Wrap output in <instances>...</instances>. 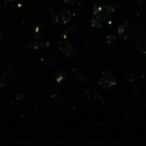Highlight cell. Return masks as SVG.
<instances>
[{
  "label": "cell",
  "mask_w": 146,
  "mask_h": 146,
  "mask_svg": "<svg viewBox=\"0 0 146 146\" xmlns=\"http://www.w3.org/2000/svg\"><path fill=\"white\" fill-rule=\"evenodd\" d=\"M30 47H32L33 49H39V48H46V47L49 46V43L46 42V41H44V42H35L33 43V44H30L29 45Z\"/></svg>",
  "instance_id": "cell-6"
},
{
  "label": "cell",
  "mask_w": 146,
  "mask_h": 146,
  "mask_svg": "<svg viewBox=\"0 0 146 146\" xmlns=\"http://www.w3.org/2000/svg\"><path fill=\"white\" fill-rule=\"evenodd\" d=\"M113 12L114 8L111 5H95L93 7V16L101 21H107L110 14Z\"/></svg>",
  "instance_id": "cell-1"
},
{
  "label": "cell",
  "mask_w": 146,
  "mask_h": 146,
  "mask_svg": "<svg viewBox=\"0 0 146 146\" xmlns=\"http://www.w3.org/2000/svg\"><path fill=\"white\" fill-rule=\"evenodd\" d=\"M135 44L138 50L141 51V52L146 53V35L145 34L139 35L137 37V39L135 40Z\"/></svg>",
  "instance_id": "cell-3"
},
{
  "label": "cell",
  "mask_w": 146,
  "mask_h": 146,
  "mask_svg": "<svg viewBox=\"0 0 146 146\" xmlns=\"http://www.w3.org/2000/svg\"><path fill=\"white\" fill-rule=\"evenodd\" d=\"M64 2L67 3V4H72L74 2V0H64Z\"/></svg>",
  "instance_id": "cell-12"
},
{
  "label": "cell",
  "mask_w": 146,
  "mask_h": 146,
  "mask_svg": "<svg viewBox=\"0 0 146 146\" xmlns=\"http://www.w3.org/2000/svg\"><path fill=\"white\" fill-rule=\"evenodd\" d=\"M72 16H73V14L70 12V11L64 10L58 15V21H60V22L63 23V24H66V23H68L69 21L71 20Z\"/></svg>",
  "instance_id": "cell-4"
},
{
  "label": "cell",
  "mask_w": 146,
  "mask_h": 146,
  "mask_svg": "<svg viewBox=\"0 0 146 146\" xmlns=\"http://www.w3.org/2000/svg\"><path fill=\"white\" fill-rule=\"evenodd\" d=\"M116 84V79L113 77L112 74L108 73H104L102 75L101 79L99 80V85L102 86L103 88H110Z\"/></svg>",
  "instance_id": "cell-2"
},
{
  "label": "cell",
  "mask_w": 146,
  "mask_h": 146,
  "mask_svg": "<svg viewBox=\"0 0 146 146\" xmlns=\"http://www.w3.org/2000/svg\"><path fill=\"white\" fill-rule=\"evenodd\" d=\"M61 51H62L63 54H64L65 56L69 57V56H71V55L74 54L75 48H74L71 44H69V43H64V44L61 46Z\"/></svg>",
  "instance_id": "cell-5"
},
{
  "label": "cell",
  "mask_w": 146,
  "mask_h": 146,
  "mask_svg": "<svg viewBox=\"0 0 146 146\" xmlns=\"http://www.w3.org/2000/svg\"><path fill=\"white\" fill-rule=\"evenodd\" d=\"M106 41H107L108 44H110V45H115L116 42H117V39H116L115 35L110 34V35H108V36H107V38H106Z\"/></svg>",
  "instance_id": "cell-8"
},
{
  "label": "cell",
  "mask_w": 146,
  "mask_h": 146,
  "mask_svg": "<svg viewBox=\"0 0 146 146\" xmlns=\"http://www.w3.org/2000/svg\"><path fill=\"white\" fill-rule=\"evenodd\" d=\"M118 34L119 35H123L125 34V27L123 26V25H119L118 26Z\"/></svg>",
  "instance_id": "cell-11"
},
{
  "label": "cell",
  "mask_w": 146,
  "mask_h": 146,
  "mask_svg": "<svg viewBox=\"0 0 146 146\" xmlns=\"http://www.w3.org/2000/svg\"><path fill=\"white\" fill-rule=\"evenodd\" d=\"M101 22L102 21L100 20V19H98L97 17H94L91 19V25L93 27H95V28H100L101 27Z\"/></svg>",
  "instance_id": "cell-7"
},
{
  "label": "cell",
  "mask_w": 146,
  "mask_h": 146,
  "mask_svg": "<svg viewBox=\"0 0 146 146\" xmlns=\"http://www.w3.org/2000/svg\"><path fill=\"white\" fill-rule=\"evenodd\" d=\"M65 73L63 72V71H58V72H57V76H56V80H57V82H59V83H60V82H62L63 80H64V78H65Z\"/></svg>",
  "instance_id": "cell-9"
},
{
  "label": "cell",
  "mask_w": 146,
  "mask_h": 146,
  "mask_svg": "<svg viewBox=\"0 0 146 146\" xmlns=\"http://www.w3.org/2000/svg\"><path fill=\"white\" fill-rule=\"evenodd\" d=\"M7 85V79L3 76L0 77V88H4Z\"/></svg>",
  "instance_id": "cell-10"
}]
</instances>
